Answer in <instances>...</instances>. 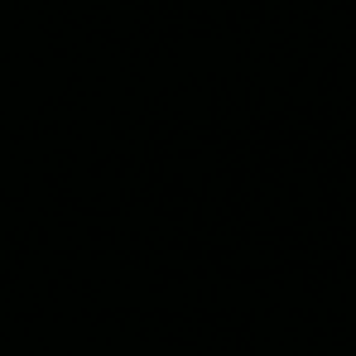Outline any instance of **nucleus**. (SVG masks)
<instances>
[]
</instances>
